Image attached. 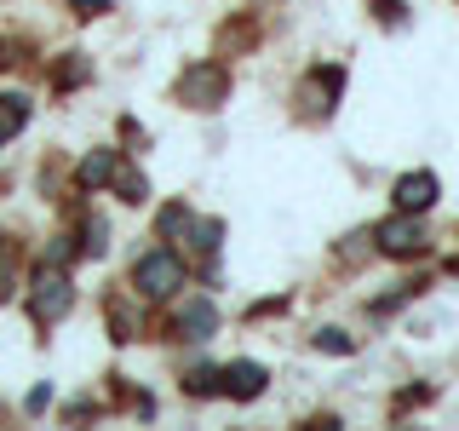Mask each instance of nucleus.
Instances as JSON below:
<instances>
[{
	"mask_svg": "<svg viewBox=\"0 0 459 431\" xmlns=\"http://www.w3.org/2000/svg\"><path fill=\"white\" fill-rule=\"evenodd\" d=\"M69 305H75V282L57 265H40L35 282H29V316H35L40 328H52L57 316H69Z\"/></svg>",
	"mask_w": 459,
	"mask_h": 431,
	"instance_id": "obj_1",
	"label": "nucleus"
},
{
	"mask_svg": "<svg viewBox=\"0 0 459 431\" xmlns=\"http://www.w3.org/2000/svg\"><path fill=\"white\" fill-rule=\"evenodd\" d=\"M133 282H138V294H143V299H172V294L184 287V265H178V253H167V248L143 253V259H138V270H133Z\"/></svg>",
	"mask_w": 459,
	"mask_h": 431,
	"instance_id": "obj_2",
	"label": "nucleus"
},
{
	"mask_svg": "<svg viewBox=\"0 0 459 431\" xmlns=\"http://www.w3.org/2000/svg\"><path fill=\"white\" fill-rule=\"evenodd\" d=\"M224 92H230V75L219 64H190L178 75V104H190V110H219Z\"/></svg>",
	"mask_w": 459,
	"mask_h": 431,
	"instance_id": "obj_3",
	"label": "nucleus"
},
{
	"mask_svg": "<svg viewBox=\"0 0 459 431\" xmlns=\"http://www.w3.org/2000/svg\"><path fill=\"white\" fill-rule=\"evenodd\" d=\"M373 242H379L391 259H413V253H425V224L413 219V213H396V219H385L373 230Z\"/></svg>",
	"mask_w": 459,
	"mask_h": 431,
	"instance_id": "obj_4",
	"label": "nucleus"
},
{
	"mask_svg": "<svg viewBox=\"0 0 459 431\" xmlns=\"http://www.w3.org/2000/svg\"><path fill=\"white\" fill-rule=\"evenodd\" d=\"M264 380H270V374L258 368V363H230V368H219V391L224 397H241V402H253L258 391H264Z\"/></svg>",
	"mask_w": 459,
	"mask_h": 431,
	"instance_id": "obj_5",
	"label": "nucleus"
},
{
	"mask_svg": "<svg viewBox=\"0 0 459 431\" xmlns=\"http://www.w3.org/2000/svg\"><path fill=\"white\" fill-rule=\"evenodd\" d=\"M344 86V69H316V75L305 81V92H299V104H305V115H327L333 110V92Z\"/></svg>",
	"mask_w": 459,
	"mask_h": 431,
	"instance_id": "obj_6",
	"label": "nucleus"
},
{
	"mask_svg": "<svg viewBox=\"0 0 459 431\" xmlns=\"http://www.w3.org/2000/svg\"><path fill=\"white\" fill-rule=\"evenodd\" d=\"M430 201H437V179H430V172H408V179H396V207L402 213H425Z\"/></svg>",
	"mask_w": 459,
	"mask_h": 431,
	"instance_id": "obj_7",
	"label": "nucleus"
},
{
	"mask_svg": "<svg viewBox=\"0 0 459 431\" xmlns=\"http://www.w3.org/2000/svg\"><path fill=\"white\" fill-rule=\"evenodd\" d=\"M212 328H219V311H212V299H190V305L178 311V339H207Z\"/></svg>",
	"mask_w": 459,
	"mask_h": 431,
	"instance_id": "obj_8",
	"label": "nucleus"
},
{
	"mask_svg": "<svg viewBox=\"0 0 459 431\" xmlns=\"http://www.w3.org/2000/svg\"><path fill=\"white\" fill-rule=\"evenodd\" d=\"M115 167H121V162H115V150H92V155L81 162L75 184H81V190H98V184H109V179H115Z\"/></svg>",
	"mask_w": 459,
	"mask_h": 431,
	"instance_id": "obj_9",
	"label": "nucleus"
},
{
	"mask_svg": "<svg viewBox=\"0 0 459 431\" xmlns=\"http://www.w3.org/2000/svg\"><path fill=\"white\" fill-rule=\"evenodd\" d=\"M23 121H29V98L0 92V144H6V138H18V133H23Z\"/></svg>",
	"mask_w": 459,
	"mask_h": 431,
	"instance_id": "obj_10",
	"label": "nucleus"
},
{
	"mask_svg": "<svg viewBox=\"0 0 459 431\" xmlns=\"http://www.w3.org/2000/svg\"><path fill=\"white\" fill-rule=\"evenodd\" d=\"M219 236H224L219 219H190V230H184V242H190L195 253H219Z\"/></svg>",
	"mask_w": 459,
	"mask_h": 431,
	"instance_id": "obj_11",
	"label": "nucleus"
},
{
	"mask_svg": "<svg viewBox=\"0 0 459 431\" xmlns=\"http://www.w3.org/2000/svg\"><path fill=\"white\" fill-rule=\"evenodd\" d=\"M115 190H121V201H143V196H150V184H143V172H121V167H115Z\"/></svg>",
	"mask_w": 459,
	"mask_h": 431,
	"instance_id": "obj_12",
	"label": "nucleus"
},
{
	"mask_svg": "<svg viewBox=\"0 0 459 431\" xmlns=\"http://www.w3.org/2000/svg\"><path fill=\"white\" fill-rule=\"evenodd\" d=\"M184 230H190V207H178V201H172V207L161 213V236L167 242H184Z\"/></svg>",
	"mask_w": 459,
	"mask_h": 431,
	"instance_id": "obj_13",
	"label": "nucleus"
},
{
	"mask_svg": "<svg viewBox=\"0 0 459 431\" xmlns=\"http://www.w3.org/2000/svg\"><path fill=\"white\" fill-rule=\"evenodd\" d=\"M86 75H92V64H86V57H81V52H69V64H64V69H57V86H81Z\"/></svg>",
	"mask_w": 459,
	"mask_h": 431,
	"instance_id": "obj_14",
	"label": "nucleus"
},
{
	"mask_svg": "<svg viewBox=\"0 0 459 431\" xmlns=\"http://www.w3.org/2000/svg\"><path fill=\"white\" fill-rule=\"evenodd\" d=\"M104 248H109V230H104V219H86V242H81V253H92V259H98Z\"/></svg>",
	"mask_w": 459,
	"mask_h": 431,
	"instance_id": "obj_15",
	"label": "nucleus"
},
{
	"mask_svg": "<svg viewBox=\"0 0 459 431\" xmlns=\"http://www.w3.org/2000/svg\"><path fill=\"white\" fill-rule=\"evenodd\" d=\"M184 385H190V391H195V397H207V391H219V368H195V374H190V380H184Z\"/></svg>",
	"mask_w": 459,
	"mask_h": 431,
	"instance_id": "obj_16",
	"label": "nucleus"
},
{
	"mask_svg": "<svg viewBox=\"0 0 459 431\" xmlns=\"http://www.w3.org/2000/svg\"><path fill=\"white\" fill-rule=\"evenodd\" d=\"M316 345H322V351H351V334H339V328H322V334H316Z\"/></svg>",
	"mask_w": 459,
	"mask_h": 431,
	"instance_id": "obj_17",
	"label": "nucleus"
},
{
	"mask_svg": "<svg viewBox=\"0 0 459 431\" xmlns=\"http://www.w3.org/2000/svg\"><path fill=\"white\" fill-rule=\"evenodd\" d=\"M373 12H379L385 23H396V18H402V0H373Z\"/></svg>",
	"mask_w": 459,
	"mask_h": 431,
	"instance_id": "obj_18",
	"label": "nucleus"
},
{
	"mask_svg": "<svg viewBox=\"0 0 459 431\" xmlns=\"http://www.w3.org/2000/svg\"><path fill=\"white\" fill-rule=\"evenodd\" d=\"M12 294V265H6V253H0V299Z\"/></svg>",
	"mask_w": 459,
	"mask_h": 431,
	"instance_id": "obj_19",
	"label": "nucleus"
},
{
	"mask_svg": "<svg viewBox=\"0 0 459 431\" xmlns=\"http://www.w3.org/2000/svg\"><path fill=\"white\" fill-rule=\"evenodd\" d=\"M109 0H75V12H86V18H92V12H104Z\"/></svg>",
	"mask_w": 459,
	"mask_h": 431,
	"instance_id": "obj_20",
	"label": "nucleus"
},
{
	"mask_svg": "<svg viewBox=\"0 0 459 431\" xmlns=\"http://www.w3.org/2000/svg\"><path fill=\"white\" fill-rule=\"evenodd\" d=\"M454 270H459V253H454Z\"/></svg>",
	"mask_w": 459,
	"mask_h": 431,
	"instance_id": "obj_21",
	"label": "nucleus"
}]
</instances>
